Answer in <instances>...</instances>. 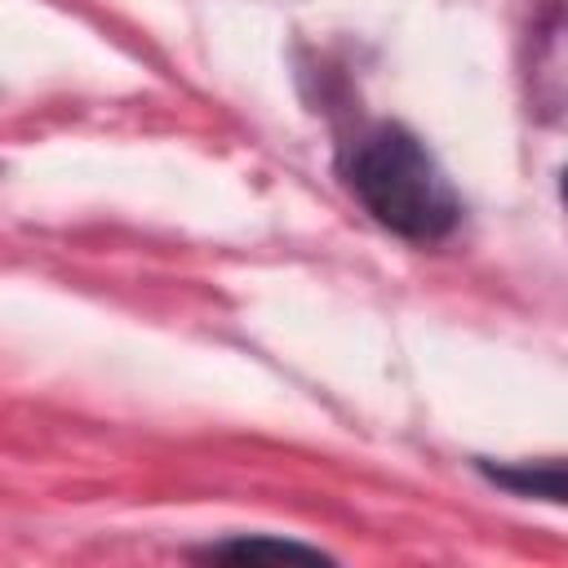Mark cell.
Returning <instances> with one entry per match:
<instances>
[{
    "label": "cell",
    "mask_w": 568,
    "mask_h": 568,
    "mask_svg": "<svg viewBox=\"0 0 568 568\" xmlns=\"http://www.w3.org/2000/svg\"><path fill=\"white\" fill-rule=\"evenodd\" d=\"M346 182L373 222L404 240L435 244L462 222V200L448 173L404 124H373L351 146Z\"/></svg>",
    "instance_id": "cell-1"
},
{
    "label": "cell",
    "mask_w": 568,
    "mask_h": 568,
    "mask_svg": "<svg viewBox=\"0 0 568 568\" xmlns=\"http://www.w3.org/2000/svg\"><path fill=\"white\" fill-rule=\"evenodd\" d=\"M479 466L488 470L493 484H501V488H510L519 497L564 501V466L559 462H541V466H488V462H479Z\"/></svg>",
    "instance_id": "cell-2"
},
{
    "label": "cell",
    "mask_w": 568,
    "mask_h": 568,
    "mask_svg": "<svg viewBox=\"0 0 568 568\" xmlns=\"http://www.w3.org/2000/svg\"><path fill=\"white\" fill-rule=\"evenodd\" d=\"M209 555L213 559H328L320 546L280 541V537H235V541L209 546Z\"/></svg>",
    "instance_id": "cell-3"
}]
</instances>
